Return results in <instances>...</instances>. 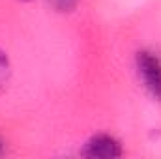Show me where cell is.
<instances>
[{
    "mask_svg": "<svg viewBox=\"0 0 161 159\" xmlns=\"http://www.w3.org/2000/svg\"><path fill=\"white\" fill-rule=\"evenodd\" d=\"M137 69L148 92L161 99V58L150 51H141L137 52Z\"/></svg>",
    "mask_w": 161,
    "mask_h": 159,
    "instance_id": "6da1fadb",
    "label": "cell"
},
{
    "mask_svg": "<svg viewBox=\"0 0 161 159\" xmlns=\"http://www.w3.org/2000/svg\"><path fill=\"white\" fill-rule=\"evenodd\" d=\"M9 75H11L9 60H8V56L0 51V92L8 86V82H9Z\"/></svg>",
    "mask_w": 161,
    "mask_h": 159,
    "instance_id": "3957f363",
    "label": "cell"
},
{
    "mask_svg": "<svg viewBox=\"0 0 161 159\" xmlns=\"http://www.w3.org/2000/svg\"><path fill=\"white\" fill-rule=\"evenodd\" d=\"M47 2L58 11H71L79 4V0H47Z\"/></svg>",
    "mask_w": 161,
    "mask_h": 159,
    "instance_id": "277c9868",
    "label": "cell"
},
{
    "mask_svg": "<svg viewBox=\"0 0 161 159\" xmlns=\"http://www.w3.org/2000/svg\"><path fill=\"white\" fill-rule=\"evenodd\" d=\"M82 156L86 157H96V159H113L122 156V144L109 135H96L92 137L84 148L80 150Z\"/></svg>",
    "mask_w": 161,
    "mask_h": 159,
    "instance_id": "7a4b0ae2",
    "label": "cell"
},
{
    "mask_svg": "<svg viewBox=\"0 0 161 159\" xmlns=\"http://www.w3.org/2000/svg\"><path fill=\"white\" fill-rule=\"evenodd\" d=\"M2 150H4V146H2V140H0V154H2Z\"/></svg>",
    "mask_w": 161,
    "mask_h": 159,
    "instance_id": "5b68a950",
    "label": "cell"
}]
</instances>
